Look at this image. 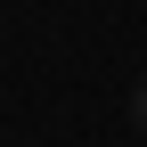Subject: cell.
Masks as SVG:
<instances>
[{"label": "cell", "instance_id": "obj_1", "mask_svg": "<svg viewBox=\"0 0 147 147\" xmlns=\"http://www.w3.org/2000/svg\"><path fill=\"white\" fill-rule=\"evenodd\" d=\"M139 115H147V90H139Z\"/></svg>", "mask_w": 147, "mask_h": 147}]
</instances>
